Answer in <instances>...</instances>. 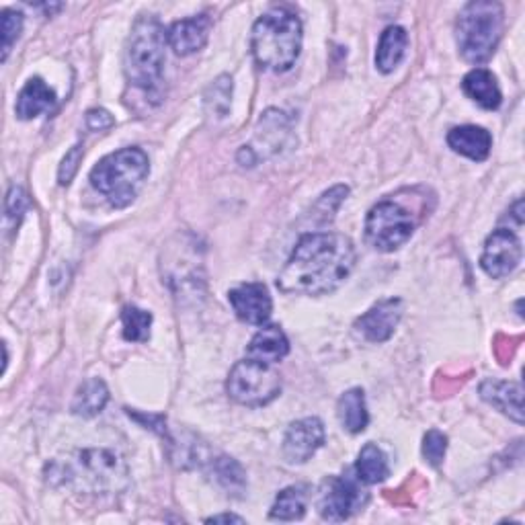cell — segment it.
I'll use <instances>...</instances> for the list:
<instances>
[{
    "label": "cell",
    "mask_w": 525,
    "mask_h": 525,
    "mask_svg": "<svg viewBox=\"0 0 525 525\" xmlns=\"http://www.w3.org/2000/svg\"><path fill=\"white\" fill-rule=\"evenodd\" d=\"M355 247L339 232H310L300 238L290 261L277 277L286 294L322 296L335 292L355 267Z\"/></svg>",
    "instance_id": "obj_1"
},
{
    "label": "cell",
    "mask_w": 525,
    "mask_h": 525,
    "mask_svg": "<svg viewBox=\"0 0 525 525\" xmlns=\"http://www.w3.org/2000/svg\"><path fill=\"white\" fill-rule=\"evenodd\" d=\"M48 482L54 487H70L74 491L109 495L128 484V466L115 452L83 450L48 466Z\"/></svg>",
    "instance_id": "obj_2"
},
{
    "label": "cell",
    "mask_w": 525,
    "mask_h": 525,
    "mask_svg": "<svg viewBox=\"0 0 525 525\" xmlns=\"http://www.w3.org/2000/svg\"><path fill=\"white\" fill-rule=\"evenodd\" d=\"M169 44L167 31L156 17H140L128 39L126 48V76L128 83L142 91L154 103L163 97V74H165V48Z\"/></svg>",
    "instance_id": "obj_3"
},
{
    "label": "cell",
    "mask_w": 525,
    "mask_h": 525,
    "mask_svg": "<svg viewBox=\"0 0 525 525\" xmlns=\"http://www.w3.org/2000/svg\"><path fill=\"white\" fill-rule=\"evenodd\" d=\"M251 50L261 68L271 72L290 70L302 50L300 19L286 9L265 13L253 27Z\"/></svg>",
    "instance_id": "obj_4"
},
{
    "label": "cell",
    "mask_w": 525,
    "mask_h": 525,
    "mask_svg": "<svg viewBox=\"0 0 525 525\" xmlns=\"http://www.w3.org/2000/svg\"><path fill=\"white\" fill-rule=\"evenodd\" d=\"M148 173L150 163L146 152L140 148H124L99 160V165L91 171V185L109 201L111 208L124 210L138 197Z\"/></svg>",
    "instance_id": "obj_5"
},
{
    "label": "cell",
    "mask_w": 525,
    "mask_h": 525,
    "mask_svg": "<svg viewBox=\"0 0 525 525\" xmlns=\"http://www.w3.org/2000/svg\"><path fill=\"white\" fill-rule=\"evenodd\" d=\"M503 25V5L493 0L468 3L456 21V42L462 58L476 66L489 62L501 42Z\"/></svg>",
    "instance_id": "obj_6"
},
{
    "label": "cell",
    "mask_w": 525,
    "mask_h": 525,
    "mask_svg": "<svg viewBox=\"0 0 525 525\" xmlns=\"http://www.w3.org/2000/svg\"><path fill=\"white\" fill-rule=\"evenodd\" d=\"M427 212V197L411 206L400 199V193L396 197L392 195L370 210L366 218V238L376 251L392 253L407 245Z\"/></svg>",
    "instance_id": "obj_7"
},
{
    "label": "cell",
    "mask_w": 525,
    "mask_h": 525,
    "mask_svg": "<svg viewBox=\"0 0 525 525\" xmlns=\"http://www.w3.org/2000/svg\"><path fill=\"white\" fill-rule=\"evenodd\" d=\"M228 396L242 407H265L281 392V378L269 363L242 359L228 374Z\"/></svg>",
    "instance_id": "obj_8"
},
{
    "label": "cell",
    "mask_w": 525,
    "mask_h": 525,
    "mask_svg": "<svg viewBox=\"0 0 525 525\" xmlns=\"http://www.w3.org/2000/svg\"><path fill=\"white\" fill-rule=\"evenodd\" d=\"M368 503V493L349 476H331L320 487L318 513L327 521H345Z\"/></svg>",
    "instance_id": "obj_9"
},
{
    "label": "cell",
    "mask_w": 525,
    "mask_h": 525,
    "mask_svg": "<svg viewBox=\"0 0 525 525\" xmlns=\"http://www.w3.org/2000/svg\"><path fill=\"white\" fill-rule=\"evenodd\" d=\"M292 138V128L286 113L277 109H269L261 121L255 134V142L251 146H242L238 152V160L245 167H253L259 163V158H267L279 154L281 148L288 146Z\"/></svg>",
    "instance_id": "obj_10"
},
{
    "label": "cell",
    "mask_w": 525,
    "mask_h": 525,
    "mask_svg": "<svg viewBox=\"0 0 525 525\" xmlns=\"http://www.w3.org/2000/svg\"><path fill=\"white\" fill-rule=\"evenodd\" d=\"M521 255V240L517 234L511 228H499L484 242L480 267L489 277L503 279L517 269Z\"/></svg>",
    "instance_id": "obj_11"
},
{
    "label": "cell",
    "mask_w": 525,
    "mask_h": 525,
    "mask_svg": "<svg viewBox=\"0 0 525 525\" xmlns=\"http://www.w3.org/2000/svg\"><path fill=\"white\" fill-rule=\"evenodd\" d=\"M322 443H325V425L316 417H306L288 427L281 454L288 464H304L322 448Z\"/></svg>",
    "instance_id": "obj_12"
},
{
    "label": "cell",
    "mask_w": 525,
    "mask_h": 525,
    "mask_svg": "<svg viewBox=\"0 0 525 525\" xmlns=\"http://www.w3.org/2000/svg\"><path fill=\"white\" fill-rule=\"evenodd\" d=\"M402 300L388 298L374 304L366 314L355 320V333L368 343H386L402 318Z\"/></svg>",
    "instance_id": "obj_13"
},
{
    "label": "cell",
    "mask_w": 525,
    "mask_h": 525,
    "mask_svg": "<svg viewBox=\"0 0 525 525\" xmlns=\"http://www.w3.org/2000/svg\"><path fill=\"white\" fill-rule=\"evenodd\" d=\"M228 302L234 314L247 325L263 327L271 316L273 302L263 284H240L228 292Z\"/></svg>",
    "instance_id": "obj_14"
},
{
    "label": "cell",
    "mask_w": 525,
    "mask_h": 525,
    "mask_svg": "<svg viewBox=\"0 0 525 525\" xmlns=\"http://www.w3.org/2000/svg\"><path fill=\"white\" fill-rule=\"evenodd\" d=\"M480 398L489 402L497 411L513 419L515 423H523V388L517 382H505V380H484L480 384Z\"/></svg>",
    "instance_id": "obj_15"
},
{
    "label": "cell",
    "mask_w": 525,
    "mask_h": 525,
    "mask_svg": "<svg viewBox=\"0 0 525 525\" xmlns=\"http://www.w3.org/2000/svg\"><path fill=\"white\" fill-rule=\"evenodd\" d=\"M210 25L212 23H210L208 15H199V17L177 21L167 31V39H169L171 48L175 50V54L189 56V54H195L204 48L208 42V35H210Z\"/></svg>",
    "instance_id": "obj_16"
},
{
    "label": "cell",
    "mask_w": 525,
    "mask_h": 525,
    "mask_svg": "<svg viewBox=\"0 0 525 525\" xmlns=\"http://www.w3.org/2000/svg\"><path fill=\"white\" fill-rule=\"evenodd\" d=\"M448 144L454 152L480 163L491 154L493 136L480 126H460L448 134Z\"/></svg>",
    "instance_id": "obj_17"
},
{
    "label": "cell",
    "mask_w": 525,
    "mask_h": 525,
    "mask_svg": "<svg viewBox=\"0 0 525 525\" xmlns=\"http://www.w3.org/2000/svg\"><path fill=\"white\" fill-rule=\"evenodd\" d=\"M288 353L290 341L277 325H263V329L253 337V341L247 347V357L269 363V366L284 359Z\"/></svg>",
    "instance_id": "obj_18"
},
{
    "label": "cell",
    "mask_w": 525,
    "mask_h": 525,
    "mask_svg": "<svg viewBox=\"0 0 525 525\" xmlns=\"http://www.w3.org/2000/svg\"><path fill=\"white\" fill-rule=\"evenodd\" d=\"M462 89L474 103H478L482 109H489V111L499 109L501 99H503L495 74L487 68L470 70L462 80Z\"/></svg>",
    "instance_id": "obj_19"
},
{
    "label": "cell",
    "mask_w": 525,
    "mask_h": 525,
    "mask_svg": "<svg viewBox=\"0 0 525 525\" xmlns=\"http://www.w3.org/2000/svg\"><path fill=\"white\" fill-rule=\"evenodd\" d=\"M54 103H56V93L44 83L42 78H31L27 80V85L21 89L17 97L15 111L19 119H33L50 111Z\"/></svg>",
    "instance_id": "obj_20"
},
{
    "label": "cell",
    "mask_w": 525,
    "mask_h": 525,
    "mask_svg": "<svg viewBox=\"0 0 525 525\" xmlns=\"http://www.w3.org/2000/svg\"><path fill=\"white\" fill-rule=\"evenodd\" d=\"M407 48H409V33L398 25L388 27L382 33L376 50V68L384 74L394 72L396 66L402 62V58H405Z\"/></svg>",
    "instance_id": "obj_21"
},
{
    "label": "cell",
    "mask_w": 525,
    "mask_h": 525,
    "mask_svg": "<svg viewBox=\"0 0 525 525\" xmlns=\"http://www.w3.org/2000/svg\"><path fill=\"white\" fill-rule=\"evenodd\" d=\"M337 415L349 433H361L370 423L368 407H366V394H363L361 388H351L347 390L337 405Z\"/></svg>",
    "instance_id": "obj_22"
},
{
    "label": "cell",
    "mask_w": 525,
    "mask_h": 525,
    "mask_svg": "<svg viewBox=\"0 0 525 525\" xmlns=\"http://www.w3.org/2000/svg\"><path fill=\"white\" fill-rule=\"evenodd\" d=\"M109 402V388L103 380L91 378L80 386L72 400V413L78 417H97Z\"/></svg>",
    "instance_id": "obj_23"
},
{
    "label": "cell",
    "mask_w": 525,
    "mask_h": 525,
    "mask_svg": "<svg viewBox=\"0 0 525 525\" xmlns=\"http://www.w3.org/2000/svg\"><path fill=\"white\" fill-rule=\"evenodd\" d=\"M355 472L357 480L363 484H378L386 480L390 474V466L382 448L376 446V443H366L357 456Z\"/></svg>",
    "instance_id": "obj_24"
},
{
    "label": "cell",
    "mask_w": 525,
    "mask_h": 525,
    "mask_svg": "<svg viewBox=\"0 0 525 525\" xmlns=\"http://www.w3.org/2000/svg\"><path fill=\"white\" fill-rule=\"evenodd\" d=\"M306 513V493L302 487H288L281 491L271 507L269 517L277 521H296Z\"/></svg>",
    "instance_id": "obj_25"
},
{
    "label": "cell",
    "mask_w": 525,
    "mask_h": 525,
    "mask_svg": "<svg viewBox=\"0 0 525 525\" xmlns=\"http://www.w3.org/2000/svg\"><path fill=\"white\" fill-rule=\"evenodd\" d=\"M212 474L216 478V482L224 491H228V495L234 493H242L247 487V476L245 470L240 468V464L228 456H220L216 460H212Z\"/></svg>",
    "instance_id": "obj_26"
},
{
    "label": "cell",
    "mask_w": 525,
    "mask_h": 525,
    "mask_svg": "<svg viewBox=\"0 0 525 525\" xmlns=\"http://www.w3.org/2000/svg\"><path fill=\"white\" fill-rule=\"evenodd\" d=\"M121 322H124V337L132 343H146L150 339V327H152V314L138 308V306H126L121 312Z\"/></svg>",
    "instance_id": "obj_27"
},
{
    "label": "cell",
    "mask_w": 525,
    "mask_h": 525,
    "mask_svg": "<svg viewBox=\"0 0 525 525\" xmlns=\"http://www.w3.org/2000/svg\"><path fill=\"white\" fill-rule=\"evenodd\" d=\"M230 103H232V78L224 74L208 89L206 107L216 117H226L230 111Z\"/></svg>",
    "instance_id": "obj_28"
},
{
    "label": "cell",
    "mask_w": 525,
    "mask_h": 525,
    "mask_svg": "<svg viewBox=\"0 0 525 525\" xmlns=\"http://www.w3.org/2000/svg\"><path fill=\"white\" fill-rule=\"evenodd\" d=\"M446 452H448V437L437 429H431L423 437V456L427 464L433 468H439L443 458H446Z\"/></svg>",
    "instance_id": "obj_29"
},
{
    "label": "cell",
    "mask_w": 525,
    "mask_h": 525,
    "mask_svg": "<svg viewBox=\"0 0 525 525\" xmlns=\"http://www.w3.org/2000/svg\"><path fill=\"white\" fill-rule=\"evenodd\" d=\"M23 29V15L19 11H3V27H0V33H3V62L9 58L11 48L21 35Z\"/></svg>",
    "instance_id": "obj_30"
},
{
    "label": "cell",
    "mask_w": 525,
    "mask_h": 525,
    "mask_svg": "<svg viewBox=\"0 0 525 525\" xmlns=\"http://www.w3.org/2000/svg\"><path fill=\"white\" fill-rule=\"evenodd\" d=\"M80 160H83V146H74L62 160L60 165V173H58V179H60V185H70V181L74 179L76 171H78V165Z\"/></svg>",
    "instance_id": "obj_31"
},
{
    "label": "cell",
    "mask_w": 525,
    "mask_h": 525,
    "mask_svg": "<svg viewBox=\"0 0 525 525\" xmlns=\"http://www.w3.org/2000/svg\"><path fill=\"white\" fill-rule=\"evenodd\" d=\"M27 208V195L21 187H11L7 195V220H13L19 224Z\"/></svg>",
    "instance_id": "obj_32"
},
{
    "label": "cell",
    "mask_w": 525,
    "mask_h": 525,
    "mask_svg": "<svg viewBox=\"0 0 525 525\" xmlns=\"http://www.w3.org/2000/svg\"><path fill=\"white\" fill-rule=\"evenodd\" d=\"M113 126V117L105 109H93L87 113V128L93 132H103Z\"/></svg>",
    "instance_id": "obj_33"
},
{
    "label": "cell",
    "mask_w": 525,
    "mask_h": 525,
    "mask_svg": "<svg viewBox=\"0 0 525 525\" xmlns=\"http://www.w3.org/2000/svg\"><path fill=\"white\" fill-rule=\"evenodd\" d=\"M208 523H218V521H236V523H245V519H242V517H238V515H228V513H224V515H214V517H210V519H206Z\"/></svg>",
    "instance_id": "obj_34"
}]
</instances>
